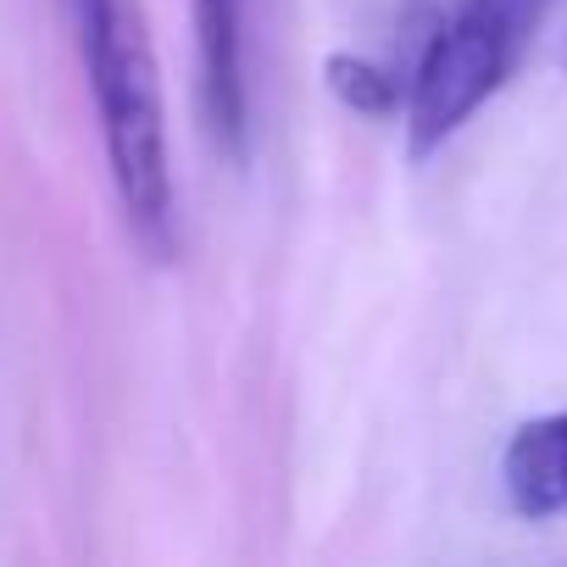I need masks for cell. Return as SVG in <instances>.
<instances>
[{"label":"cell","mask_w":567,"mask_h":567,"mask_svg":"<svg viewBox=\"0 0 567 567\" xmlns=\"http://www.w3.org/2000/svg\"><path fill=\"white\" fill-rule=\"evenodd\" d=\"M73 23H79V51L95 90L106 162H112V184L123 195L128 228L156 261H167L178 245V195H173V162H167L162 79H156L140 7L134 0H73Z\"/></svg>","instance_id":"1"},{"label":"cell","mask_w":567,"mask_h":567,"mask_svg":"<svg viewBox=\"0 0 567 567\" xmlns=\"http://www.w3.org/2000/svg\"><path fill=\"white\" fill-rule=\"evenodd\" d=\"M550 7L556 0H462L429 34L406 79V151L417 162L445 151L506 90Z\"/></svg>","instance_id":"2"},{"label":"cell","mask_w":567,"mask_h":567,"mask_svg":"<svg viewBox=\"0 0 567 567\" xmlns=\"http://www.w3.org/2000/svg\"><path fill=\"white\" fill-rule=\"evenodd\" d=\"M200 51V106L212 140L239 156L250 134V79H245V0H195Z\"/></svg>","instance_id":"3"},{"label":"cell","mask_w":567,"mask_h":567,"mask_svg":"<svg viewBox=\"0 0 567 567\" xmlns=\"http://www.w3.org/2000/svg\"><path fill=\"white\" fill-rule=\"evenodd\" d=\"M501 484L517 517H561L567 512V412L528 417L501 456Z\"/></svg>","instance_id":"4"},{"label":"cell","mask_w":567,"mask_h":567,"mask_svg":"<svg viewBox=\"0 0 567 567\" xmlns=\"http://www.w3.org/2000/svg\"><path fill=\"white\" fill-rule=\"evenodd\" d=\"M329 90L351 112H368V117H390L406 106V84L384 62H368V56H329Z\"/></svg>","instance_id":"5"},{"label":"cell","mask_w":567,"mask_h":567,"mask_svg":"<svg viewBox=\"0 0 567 567\" xmlns=\"http://www.w3.org/2000/svg\"><path fill=\"white\" fill-rule=\"evenodd\" d=\"M561 68H567V51H561Z\"/></svg>","instance_id":"6"}]
</instances>
